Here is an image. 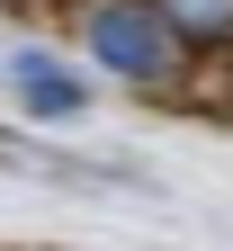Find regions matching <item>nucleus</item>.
<instances>
[{
  "instance_id": "2",
  "label": "nucleus",
  "mask_w": 233,
  "mask_h": 251,
  "mask_svg": "<svg viewBox=\"0 0 233 251\" xmlns=\"http://www.w3.org/2000/svg\"><path fill=\"white\" fill-rule=\"evenodd\" d=\"M9 90H18L27 117H81V81L63 72L54 54H18V63H9Z\"/></svg>"
},
{
  "instance_id": "3",
  "label": "nucleus",
  "mask_w": 233,
  "mask_h": 251,
  "mask_svg": "<svg viewBox=\"0 0 233 251\" xmlns=\"http://www.w3.org/2000/svg\"><path fill=\"white\" fill-rule=\"evenodd\" d=\"M144 9L171 27V36H197V45H233V0H144Z\"/></svg>"
},
{
  "instance_id": "1",
  "label": "nucleus",
  "mask_w": 233,
  "mask_h": 251,
  "mask_svg": "<svg viewBox=\"0 0 233 251\" xmlns=\"http://www.w3.org/2000/svg\"><path fill=\"white\" fill-rule=\"evenodd\" d=\"M81 45H90V63H108L117 81H144V90H171L180 81V36L144 9V0H90Z\"/></svg>"
}]
</instances>
